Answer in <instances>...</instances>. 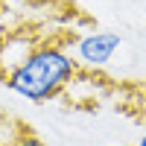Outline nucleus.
Returning <instances> with one entry per match:
<instances>
[{
    "mask_svg": "<svg viewBox=\"0 0 146 146\" xmlns=\"http://www.w3.org/2000/svg\"><path fill=\"white\" fill-rule=\"evenodd\" d=\"M35 50H38V47L23 32H9L6 38H0V79L6 82Z\"/></svg>",
    "mask_w": 146,
    "mask_h": 146,
    "instance_id": "nucleus-2",
    "label": "nucleus"
},
{
    "mask_svg": "<svg viewBox=\"0 0 146 146\" xmlns=\"http://www.w3.org/2000/svg\"><path fill=\"white\" fill-rule=\"evenodd\" d=\"M137 146H146V137H143V140H140V143H137Z\"/></svg>",
    "mask_w": 146,
    "mask_h": 146,
    "instance_id": "nucleus-5",
    "label": "nucleus"
},
{
    "mask_svg": "<svg viewBox=\"0 0 146 146\" xmlns=\"http://www.w3.org/2000/svg\"><path fill=\"white\" fill-rule=\"evenodd\" d=\"M0 126H3V120H0Z\"/></svg>",
    "mask_w": 146,
    "mask_h": 146,
    "instance_id": "nucleus-6",
    "label": "nucleus"
},
{
    "mask_svg": "<svg viewBox=\"0 0 146 146\" xmlns=\"http://www.w3.org/2000/svg\"><path fill=\"white\" fill-rule=\"evenodd\" d=\"M6 146H47V143H44V140H41L38 135H35L32 129H27V126L21 123V129H18V135L12 137V140H9Z\"/></svg>",
    "mask_w": 146,
    "mask_h": 146,
    "instance_id": "nucleus-4",
    "label": "nucleus"
},
{
    "mask_svg": "<svg viewBox=\"0 0 146 146\" xmlns=\"http://www.w3.org/2000/svg\"><path fill=\"white\" fill-rule=\"evenodd\" d=\"M117 47H120V35H114V32H94V35L79 41L76 53H79V58L85 64L102 67V64H108V58L114 56Z\"/></svg>",
    "mask_w": 146,
    "mask_h": 146,
    "instance_id": "nucleus-3",
    "label": "nucleus"
},
{
    "mask_svg": "<svg viewBox=\"0 0 146 146\" xmlns=\"http://www.w3.org/2000/svg\"><path fill=\"white\" fill-rule=\"evenodd\" d=\"M73 70H76V64L70 62V56H64L58 47L44 44L6 79V85L32 102H44V100H53L73 79Z\"/></svg>",
    "mask_w": 146,
    "mask_h": 146,
    "instance_id": "nucleus-1",
    "label": "nucleus"
}]
</instances>
